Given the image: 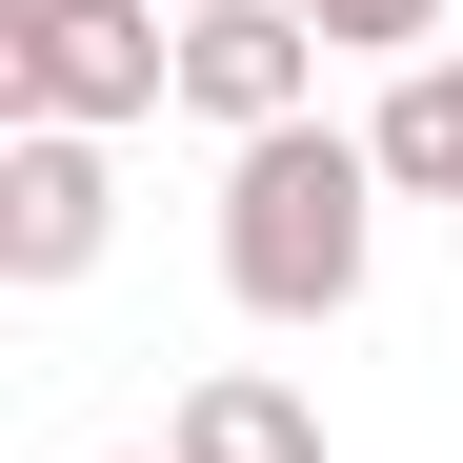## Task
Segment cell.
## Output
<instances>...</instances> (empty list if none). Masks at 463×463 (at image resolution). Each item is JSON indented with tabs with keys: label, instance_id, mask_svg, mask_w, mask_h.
I'll return each instance as SVG.
<instances>
[{
	"label": "cell",
	"instance_id": "ba28073f",
	"mask_svg": "<svg viewBox=\"0 0 463 463\" xmlns=\"http://www.w3.org/2000/svg\"><path fill=\"white\" fill-rule=\"evenodd\" d=\"M121 463H182V443H121Z\"/></svg>",
	"mask_w": 463,
	"mask_h": 463
},
{
	"label": "cell",
	"instance_id": "7a4b0ae2",
	"mask_svg": "<svg viewBox=\"0 0 463 463\" xmlns=\"http://www.w3.org/2000/svg\"><path fill=\"white\" fill-rule=\"evenodd\" d=\"M162 101H182V21H162V0H0V121L121 141Z\"/></svg>",
	"mask_w": 463,
	"mask_h": 463
},
{
	"label": "cell",
	"instance_id": "52a82bcc",
	"mask_svg": "<svg viewBox=\"0 0 463 463\" xmlns=\"http://www.w3.org/2000/svg\"><path fill=\"white\" fill-rule=\"evenodd\" d=\"M323 41H363V61H443V0H302Z\"/></svg>",
	"mask_w": 463,
	"mask_h": 463
},
{
	"label": "cell",
	"instance_id": "3957f363",
	"mask_svg": "<svg viewBox=\"0 0 463 463\" xmlns=\"http://www.w3.org/2000/svg\"><path fill=\"white\" fill-rule=\"evenodd\" d=\"M302 81H323V21H302V0H182V101L222 141H282Z\"/></svg>",
	"mask_w": 463,
	"mask_h": 463
},
{
	"label": "cell",
	"instance_id": "6da1fadb",
	"mask_svg": "<svg viewBox=\"0 0 463 463\" xmlns=\"http://www.w3.org/2000/svg\"><path fill=\"white\" fill-rule=\"evenodd\" d=\"M363 262H383V162L343 121L222 141V282H242V323H343Z\"/></svg>",
	"mask_w": 463,
	"mask_h": 463
},
{
	"label": "cell",
	"instance_id": "277c9868",
	"mask_svg": "<svg viewBox=\"0 0 463 463\" xmlns=\"http://www.w3.org/2000/svg\"><path fill=\"white\" fill-rule=\"evenodd\" d=\"M101 242H121V182H101V141L21 121V141H0V282H81Z\"/></svg>",
	"mask_w": 463,
	"mask_h": 463
},
{
	"label": "cell",
	"instance_id": "8992f818",
	"mask_svg": "<svg viewBox=\"0 0 463 463\" xmlns=\"http://www.w3.org/2000/svg\"><path fill=\"white\" fill-rule=\"evenodd\" d=\"M363 162H383V202H463V41L383 81V121H363Z\"/></svg>",
	"mask_w": 463,
	"mask_h": 463
},
{
	"label": "cell",
	"instance_id": "5b68a950",
	"mask_svg": "<svg viewBox=\"0 0 463 463\" xmlns=\"http://www.w3.org/2000/svg\"><path fill=\"white\" fill-rule=\"evenodd\" d=\"M162 443H182V463H323V403H302V383H262V363H222V383H182Z\"/></svg>",
	"mask_w": 463,
	"mask_h": 463
}]
</instances>
